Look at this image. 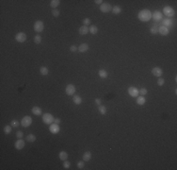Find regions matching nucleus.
Here are the masks:
<instances>
[{
    "label": "nucleus",
    "instance_id": "nucleus-4",
    "mask_svg": "<svg viewBox=\"0 0 177 170\" xmlns=\"http://www.w3.org/2000/svg\"><path fill=\"white\" fill-rule=\"evenodd\" d=\"M163 12H164V15L167 16V18H170V17H172L174 15V10L170 7V6H166L164 7L163 9Z\"/></svg>",
    "mask_w": 177,
    "mask_h": 170
},
{
    "label": "nucleus",
    "instance_id": "nucleus-1",
    "mask_svg": "<svg viewBox=\"0 0 177 170\" xmlns=\"http://www.w3.org/2000/svg\"><path fill=\"white\" fill-rule=\"evenodd\" d=\"M138 17L141 22H148L152 19V12L149 10H142L138 12Z\"/></svg>",
    "mask_w": 177,
    "mask_h": 170
},
{
    "label": "nucleus",
    "instance_id": "nucleus-16",
    "mask_svg": "<svg viewBox=\"0 0 177 170\" xmlns=\"http://www.w3.org/2000/svg\"><path fill=\"white\" fill-rule=\"evenodd\" d=\"M31 111H32V113H33L34 115H36V116H39V115H41V114H42V111H41V109L39 108V107H37V106L33 107L32 110H31Z\"/></svg>",
    "mask_w": 177,
    "mask_h": 170
},
{
    "label": "nucleus",
    "instance_id": "nucleus-20",
    "mask_svg": "<svg viewBox=\"0 0 177 170\" xmlns=\"http://www.w3.org/2000/svg\"><path fill=\"white\" fill-rule=\"evenodd\" d=\"M78 31L81 35H86L87 33H88V28L86 27V26H82V27L79 28Z\"/></svg>",
    "mask_w": 177,
    "mask_h": 170
},
{
    "label": "nucleus",
    "instance_id": "nucleus-9",
    "mask_svg": "<svg viewBox=\"0 0 177 170\" xmlns=\"http://www.w3.org/2000/svg\"><path fill=\"white\" fill-rule=\"evenodd\" d=\"M152 18H153L155 21H157V22L162 21L163 20V14H162V12H160V11H158V10H156V11L152 14Z\"/></svg>",
    "mask_w": 177,
    "mask_h": 170
},
{
    "label": "nucleus",
    "instance_id": "nucleus-13",
    "mask_svg": "<svg viewBox=\"0 0 177 170\" xmlns=\"http://www.w3.org/2000/svg\"><path fill=\"white\" fill-rule=\"evenodd\" d=\"M152 74L155 77H157V78H160L163 75V71H162L161 68H159V67H154L152 69Z\"/></svg>",
    "mask_w": 177,
    "mask_h": 170
},
{
    "label": "nucleus",
    "instance_id": "nucleus-11",
    "mask_svg": "<svg viewBox=\"0 0 177 170\" xmlns=\"http://www.w3.org/2000/svg\"><path fill=\"white\" fill-rule=\"evenodd\" d=\"M128 94H129V96H132V97H137L138 96V90L136 88V87H129L128 88Z\"/></svg>",
    "mask_w": 177,
    "mask_h": 170
},
{
    "label": "nucleus",
    "instance_id": "nucleus-32",
    "mask_svg": "<svg viewBox=\"0 0 177 170\" xmlns=\"http://www.w3.org/2000/svg\"><path fill=\"white\" fill-rule=\"evenodd\" d=\"M20 124H21V123H20L19 121L15 120V119L10 122V126H11L12 128H18V127L20 126Z\"/></svg>",
    "mask_w": 177,
    "mask_h": 170
},
{
    "label": "nucleus",
    "instance_id": "nucleus-8",
    "mask_svg": "<svg viewBox=\"0 0 177 170\" xmlns=\"http://www.w3.org/2000/svg\"><path fill=\"white\" fill-rule=\"evenodd\" d=\"M15 40L17 41L18 43H24V42H26V40H27V35H26V33H24V32H19V33H17V34L15 35Z\"/></svg>",
    "mask_w": 177,
    "mask_h": 170
},
{
    "label": "nucleus",
    "instance_id": "nucleus-26",
    "mask_svg": "<svg viewBox=\"0 0 177 170\" xmlns=\"http://www.w3.org/2000/svg\"><path fill=\"white\" fill-rule=\"evenodd\" d=\"M59 4H60V1H59V0H52L51 3H50V6H51V8L56 9Z\"/></svg>",
    "mask_w": 177,
    "mask_h": 170
},
{
    "label": "nucleus",
    "instance_id": "nucleus-10",
    "mask_svg": "<svg viewBox=\"0 0 177 170\" xmlns=\"http://www.w3.org/2000/svg\"><path fill=\"white\" fill-rule=\"evenodd\" d=\"M111 10H112L111 5H110V4H108V3H103V4L100 6V10H101L102 12L107 13V12H109Z\"/></svg>",
    "mask_w": 177,
    "mask_h": 170
},
{
    "label": "nucleus",
    "instance_id": "nucleus-35",
    "mask_svg": "<svg viewBox=\"0 0 177 170\" xmlns=\"http://www.w3.org/2000/svg\"><path fill=\"white\" fill-rule=\"evenodd\" d=\"M165 83V80L163 78H158L157 80V85L158 86H163Z\"/></svg>",
    "mask_w": 177,
    "mask_h": 170
},
{
    "label": "nucleus",
    "instance_id": "nucleus-43",
    "mask_svg": "<svg viewBox=\"0 0 177 170\" xmlns=\"http://www.w3.org/2000/svg\"><path fill=\"white\" fill-rule=\"evenodd\" d=\"M54 123L59 124V123H60V119H59V118H55V119H54Z\"/></svg>",
    "mask_w": 177,
    "mask_h": 170
},
{
    "label": "nucleus",
    "instance_id": "nucleus-27",
    "mask_svg": "<svg viewBox=\"0 0 177 170\" xmlns=\"http://www.w3.org/2000/svg\"><path fill=\"white\" fill-rule=\"evenodd\" d=\"M40 72H41V74L42 76H47L48 73H49L48 69H47L46 67H44V66H41V67L40 68Z\"/></svg>",
    "mask_w": 177,
    "mask_h": 170
},
{
    "label": "nucleus",
    "instance_id": "nucleus-30",
    "mask_svg": "<svg viewBox=\"0 0 177 170\" xmlns=\"http://www.w3.org/2000/svg\"><path fill=\"white\" fill-rule=\"evenodd\" d=\"M88 31L91 33V34H96L98 32V29L96 26H90L89 29H88Z\"/></svg>",
    "mask_w": 177,
    "mask_h": 170
},
{
    "label": "nucleus",
    "instance_id": "nucleus-6",
    "mask_svg": "<svg viewBox=\"0 0 177 170\" xmlns=\"http://www.w3.org/2000/svg\"><path fill=\"white\" fill-rule=\"evenodd\" d=\"M65 93H66L67 96H74L75 93V85H73V84H68V85L66 86Z\"/></svg>",
    "mask_w": 177,
    "mask_h": 170
},
{
    "label": "nucleus",
    "instance_id": "nucleus-24",
    "mask_svg": "<svg viewBox=\"0 0 177 170\" xmlns=\"http://www.w3.org/2000/svg\"><path fill=\"white\" fill-rule=\"evenodd\" d=\"M145 102H146V99L144 98V96H138V98H137V104L138 105H144L145 104Z\"/></svg>",
    "mask_w": 177,
    "mask_h": 170
},
{
    "label": "nucleus",
    "instance_id": "nucleus-41",
    "mask_svg": "<svg viewBox=\"0 0 177 170\" xmlns=\"http://www.w3.org/2000/svg\"><path fill=\"white\" fill-rule=\"evenodd\" d=\"M76 50H77V47H76L75 45H71V46H70V51H71V52H75Z\"/></svg>",
    "mask_w": 177,
    "mask_h": 170
},
{
    "label": "nucleus",
    "instance_id": "nucleus-22",
    "mask_svg": "<svg viewBox=\"0 0 177 170\" xmlns=\"http://www.w3.org/2000/svg\"><path fill=\"white\" fill-rule=\"evenodd\" d=\"M83 161L84 162H88V161H90L91 159V153L89 152V151H87V152H85L84 154H83Z\"/></svg>",
    "mask_w": 177,
    "mask_h": 170
},
{
    "label": "nucleus",
    "instance_id": "nucleus-2",
    "mask_svg": "<svg viewBox=\"0 0 177 170\" xmlns=\"http://www.w3.org/2000/svg\"><path fill=\"white\" fill-rule=\"evenodd\" d=\"M54 119H55L54 116L51 113H48V112L43 113V115H42V121H43V123L47 124V125H51L52 123H54Z\"/></svg>",
    "mask_w": 177,
    "mask_h": 170
},
{
    "label": "nucleus",
    "instance_id": "nucleus-19",
    "mask_svg": "<svg viewBox=\"0 0 177 170\" xmlns=\"http://www.w3.org/2000/svg\"><path fill=\"white\" fill-rule=\"evenodd\" d=\"M59 158L61 161H66L68 159V153L66 151H60L59 154Z\"/></svg>",
    "mask_w": 177,
    "mask_h": 170
},
{
    "label": "nucleus",
    "instance_id": "nucleus-31",
    "mask_svg": "<svg viewBox=\"0 0 177 170\" xmlns=\"http://www.w3.org/2000/svg\"><path fill=\"white\" fill-rule=\"evenodd\" d=\"M11 130H12V127L11 126L6 125L4 127V132H5V134H10V132H11Z\"/></svg>",
    "mask_w": 177,
    "mask_h": 170
},
{
    "label": "nucleus",
    "instance_id": "nucleus-38",
    "mask_svg": "<svg viewBox=\"0 0 177 170\" xmlns=\"http://www.w3.org/2000/svg\"><path fill=\"white\" fill-rule=\"evenodd\" d=\"M82 23H83V25H84V26L88 27V25H90V20H89L88 18H85V19H83Z\"/></svg>",
    "mask_w": 177,
    "mask_h": 170
},
{
    "label": "nucleus",
    "instance_id": "nucleus-42",
    "mask_svg": "<svg viewBox=\"0 0 177 170\" xmlns=\"http://www.w3.org/2000/svg\"><path fill=\"white\" fill-rule=\"evenodd\" d=\"M95 104H96L97 106H100V105L102 104V100L99 99V98H96V99H95Z\"/></svg>",
    "mask_w": 177,
    "mask_h": 170
},
{
    "label": "nucleus",
    "instance_id": "nucleus-15",
    "mask_svg": "<svg viewBox=\"0 0 177 170\" xmlns=\"http://www.w3.org/2000/svg\"><path fill=\"white\" fill-rule=\"evenodd\" d=\"M77 49H78L80 53H85V52H87L89 49V46H88V44H81L77 47Z\"/></svg>",
    "mask_w": 177,
    "mask_h": 170
},
{
    "label": "nucleus",
    "instance_id": "nucleus-37",
    "mask_svg": "<svg viewBox=\"0 0 177 170\" xmlns=\"http://www.w3.org/2000/svg\"><path fill=\"white\" fill-rule=\"evenodd\" d=\"M138 93H139L141 96H145V95H147L148 91L146 88H141L140 90H138Z\"/></svg>",
    "mask_w": 177,
    "mask_h": 170
},
{
    "label": "nucleus",
    "instance_id": "nucleus-14",
    "mask_svg": "<svg viewBox=\"0 0 177 170\" xmlns=\"http://www.w3.org/2000/svg\"><path fill=\"white\" fill-rule=\"evenodd\" d=\"M169 29L166 28V27H164V26H161V27H159L158 28V33L159 34H161L162 36H167L168 34H169Z\"/></svg>",
    "mask_w": 177,
    "mask_h": 170
},
{
    "label": "nucleus",
    "instance_id": "nucleus-40",
    "mask_svg": "<svg viewBox=\"0 0 177 170\" xmlns=\"http://www.w3.org/2000/svg\"><path fill=\"white\" fill-rule=\"evenodd\" d=\"M23 136H24V133H23V131L18 130V131L16 132V137H17L18 139H22V138H23Z\"/></svg>",
    "mask_w": 177,
    "mask_h": 170
},
{
    "label": "nucleus",
    "instance_id": "nucleus-17",
    "mask_svg": "<svg viewBox=\"0 0 177 170\" xmlns=\"http://www.w3.org/2000/svg\"><path fill=\"white\" fill-rule=\"evenodd\" d=\"M162 24H163V26L164 27H166V28H171V26H172V21L170 18H165V19H163L162 20Z\"/></svg>",
    "mask_w": 177,
    "mask_h": 170
},
{
    "label": "nucleus",
    "instance_id": "nucleus-7",
    "mask_svg": "<svg viewBox=\"0 0 177 170\" xmlns=\"http://www.w3.org/2000/svg\"><path fill=\"white\" fill-rule=\"evenodd\" d=\"M49 130L52 134H57L59 133L60 129H59V124H56V123H52L49 127Z\"/></svg>",
    "mask_w": 177,
    "mask_h": 170
},
{
    "label": "nucleus",
    "instance_id": "nucleus-44",
    "mask_svg": "<svg viewBox=\"0 0 177 170\" xmlns=\"http://www.w3.org/2000/svg\"><path fill=\"white\" fill-rule=\"evenodd\" d=\"M94 2H95L96 4H98V5H102V4H103V3H102V2H103V0H95Z\"/></svg>",
    "mask_w": 177,
    "mask_h": 170
},
{
    "label": "nucleus",
    "instance_id": "nucleus-34",
    "mask_svg": "<svg viewBox=\"0 0 177 170\" xmlns=\"http://www.w3.org/2000/svg\"><path fill=\"white\" fill-rule=\"evenodd\" d=\"M52 14H53V16H54V17H59V14H60V12H59V10L54 9V10H52Z\"/></svg>",
    "mask_w": 177,
    "mask_h": 170
},
{
    "label": "nucleus",
    "instance_id": "nucleus-12",
    "mask_svg": "<svg viewBox=\"0 0 177 170\" xmlns=\"http://www.w3.org/2000/svg\"><path fill=\"white\" fill-rule=\"evenodd\" d=\"M24 147H25V141L23 140V139H18V140L14 143V148H15L16 149H18V150L23 149Z\"/></svg>",
    "mask_w": 177,
    "mask_h": 170
},
{
    "label": "nucleus",
    "instance_id": "nucleus-29",
    "mask_svg": "<svg viewBox=\"0 0 177 170\" xmlns=\"http://www.w3.org/2000/svg\"><path fill=\"white\" fill-rule=\"evenodd\" d=\"M98 111H99V112H100L101 114H103V115H105V114L107 113V108H106L105 106H102V105L98 106Z\"/></svg>",
    "mask_w": 177,
    "mask_h": 170
},
{
    "label": "nucleus",
    "instance_id": "nucleus-39",
    "mask_svg": "<svg viewBox=\"0 0 177 170\" xmlns=\"http://www.w3.org/2000/svg\"><path fill=\"white\" fill-rule=\"evenodd\" d=\"M84 166H85V163H84L83 161H80V162L77 163V167H78V169H83Z\"/></svg>",
    "mask_w": 177,
    "mask_h": 170
},
{
    "label": "nucleus",
    "instance_id": "nucleus-25",
    "mask_svg": "<svg viewBox=\"0 0 177 170\" xmlns=\"http://www.w3.org/2000/svg\"><path fill=\"white\" fill-rule=\"evenodd\" d=\"M27 141L29 142V143H33V142L36 141V136H35L34 134L30 133V134H28V135L27 136Z\"/></svg>",
    "mask_w": 177,
    "mask_h": 170
},
{
    "label": "nucleus",
    "instance_id": "nucleus-33",
    "mask_svg": "<svg viewBox=\"0 0 177 170\" xmlns=\"http://www.w3.org/2000/svg\"><path fill=\"white\" fill-rule=\"evenodd\" d=\"M34 43L36 44H39L41 43V35H36L35 37H34Z\"/></svg>",
    "mask_w": 177,
    "mask_h": 170
},
{
    "label": "nucleus",
    "instance_id": "nucleus-23",
    "mask_svg": "<svg viewBox=\"0 0 177 170\" xmlns=\"http://www.w3.org/2000/svg\"><path fill=\"white\" fill-rule=\"evenodd\" d=\"M98 75L100 78H102V79H107L108 76V72L106 70H104V69H101V70H99L98 72Z\"/></svg>",
    "mask_w": 177,
    "mask_h": 170
},
{
    "label": "nucleus",
    "instance_id": "nucleus-18",
    "mask_svg": "<svg viewBox=\"0 0 177 170\" xmlns=\"http://www.w3.org/2000/svg\"><path fill=\"white\" fill-rule=\"evenodd\" d=\"M73 101H74V103L75 105H80L82 103V98H81V96H78V95H75L74 96V98H73Z\"/></svg>",
    "mask_w": 177,
    "mask_h": 170
},
{
    "label": "nucleus",
    "instance_id": "nucleus-28",
    "mask_svg": "<svg viewBox=\"0 0 177 170\" xmlns=\"http://www.w3.org/2000/svg\"><path fill=\"white\" fill-rule=\"evenodd\" d=\"M111 11H112L114 14H119V13H121L122 9H121V7H119V6H114V7L112 8Z\"/></svg>",
    "mask_w": 177,
    "mask_h": 170
},
{
    "label": "nucleus",
    "instance_id": "nucleus-21",
    "mask_svg": "<svg viewBox=\"0 0 177 170\" xmlns=\"http://www.w3.org/2000/svg\"><path fill=\"white\" fill-rule=\"evenodd\" d=\"M150 32L152 33V34H157L158 33V27L157 25H156V24H153L152 26H151V28H150Z\"/></svg>",
    "mask_w": 177,
    "mask_h": 170
},
{
    "label": "nucleus",
    "instance_id": "nucleus-5",
    "mask_svg": "<svg viewBox=\"0 0 177 170\" xmlns=\"http://www.w3.org/2000/svg\"><path fill=\"white\" fill-rule=\"evenodd\" d=\"M44 29V25H43V22L41 20H38L35 22L34 24V30L36 32H41Z\"/></svg>",
    "mask_w": 177,
    "mask_h": 170
},
{
    "label": "nucleus",
    "instance_id": "nucleus-36",
    "mask_svg": "<svg viewBox=\"0 0 177 170\" xmlns=\"http://www.w3.org/2000/svg\"><path fill=\"white\" fill-rule=\"evenodd\" d=\"M63 166H64V168L65 169H69L70 167H71V163L68 162V161H64V163H63Z\"/></svg>",
    "mask_w": 177,
    "mask_h": 170
},
{
    "label": "nucleus",
    "instance_id": "nucleus-3",
    "mask_svg": "<svg viewBox=\"0 0 177 170\" xmlns=\"http://www.w3.org/2000/svg\"><path fill=\"white\" fill-rule=\"evenodd\" d=\"M31 124H32V118L28 115L23 117L21 120V126L24 128H28Z\"/></svg>",
    "mask_w": 177,
    "mask_h": 170
}]
</instances>
